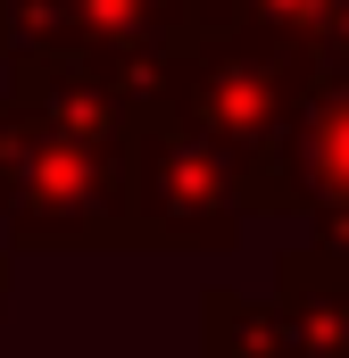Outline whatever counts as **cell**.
<instances>
[{
  "label": "cell",
  "instance_id": "1",
  "mask_svg": "<svg viewBox=\"0 0 349 358\" xmlns=\"http://www.w3.org/2000/svg\"><path fill=\"white\" fill-rule=\"evenodd\" d=\"M0 283H8V275H0Z\"/></svg>",
  "mask_w": 349,
  "mask_h": 358
}]
</instances>
